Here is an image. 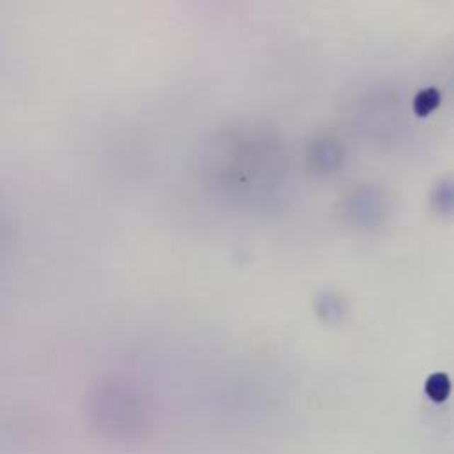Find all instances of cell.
Segmentation results:
<instances>
[{
    "mask_svg": "<svg viewBox=\"0 0 454 454\" xmlns=\"http://www.w3.org/2000/svg\"><path fill=\"white\" fill-rule=\"evenodd\" d=\"M441 105V92L435 87L424 89L414 99V110L419 117H426Z\"/></svg>",
    "mask_w": 454,
    "mask_h": 454,
    "instance_id": "cell-1",
    "label": "cell"
},
{
    "mask_svg": "<svg viewBox=\"0 0 454 454\" xmlns=\"http://www.w3.org/2000/svg\"><path fill=\"white\" fill-rule=\"evenodd\" d=\"M428 395L433 399H444L449 392V380L446 375H433L428 380Z\"/></svg>",
    "mask_w": 454,
    "mask_h": 454,
    "instance_id": "cell-2",
    "label": "cell"
},
{
    "mask_svg": "<svg viewBox=\"0 0 454 454\" xmlns=\"http://www.w3.org/2000/svg\"><path fill=\"white\" fill-rule=\"evenodd\" d=\"M9 228V216H7V209H6V202L0 196V241L6 235V230Z\"/></svg>",
    "mask_w": 454,
    "mask_h": 454,
    "instance_id": "cell-3",
    "label": "cell"
}]
</instances>
